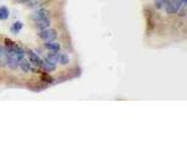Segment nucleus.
<instances>
[{"mask_svg":"<svg viewBox=\"0 0 187 153\" xmlns=\"http://www.w3.org/2000/svg\"><path fill=\"white\" fill-rule=\"evenodd\" d=\"M19 66H20V68H21V71L23 72H29L30 70H31V66H30V62L24 57V59H21L20 61H19Z\"/></svg>","mask_w":187,"mask_h":153,"instance_id":"obj_5","label":"nucleus"},{"mask_svg":"<svg viewBox=\"0 0 187 153\" xmlns=\"http://www.w3.org/2000/svg\"><path fill=\"white\" fill-rule=\"evenodd\" d=\"M69 61H70V59H69V56H67V55H65V54L59 55V62H60V63H62V65H67V63H69Z\"/></svg>","mask_w":187,"mask_h":153,"instance_id":"obj_12","label":"nucleus"},{"mask_svg":"<svg viewBox=\"0 0 187 153\" xmlns=\"http://www.w3.org/2000/svg\"><path fill=\"white\" fill-rule=\"evenodd\" d=\"M5 46L7 47H15V42L11 41L10 39H5Z\"/></svg>","mask_w":187,"mask_h":153,"instance_id":"obj_14","label":"nucleus"},{"mask_svg":"<svg viewBox=\"0 0 187 153\" xmlns=\"http://www.w3.org/2000/svg\"><path fill=\"white\" fill-rule=\"evenodd\" d=\"M40 37L45 41H54L56 37H57V34H56V30L55 29H44L40 31Z\"/></svg>","mask_w":187,"mask_h":153,"instance_id":"obj_2","label":"nucleus"},{"mask_svg":"<svg viewBox=\"0 0 187 153\" xmlns=\"http://www.w3.org/2000/svg\"><path fill=\"white\" fill-rule=\"evenodd\" d=\"M156 8H158V9H161L163 5H165V3H163V0H156Z\"/></svg>","mask_w":187,"mask_h":153,"instance_id":"obj_15","label":"nucleus"},{"mask_svg":"<svg viewBox=\"0 0 187 153\" xmlns=\"http://www.w3.org/2000/svg\"><path fill=\"white\" fill-rule=\"evenodd\" d=\"M43 68L46 70V71H55V70H56V63L50 62V61H44Z\"/></svg>","mask_w":187,"mask_h":153,"instance_id":"obj_9","label":"nucleus"},{"mask_svg":"<svg viewBox=\"0 0 187 153\" xmlns=\"http://www.w3.org/2000/svg\"><path fill=\"white\" fill-rule=\"evenodd\" d=\"M9 18V9L7 7L0 8V20H7Z\"/></svg>","mask_w":187,"mask_h":153,"instance_id":"obj_8","label":"nucleus"},{"mask_svg":"<svg viewBox=\"0 0 187 153\" xmlns=\"http://www.w3.org/2000/svg\"><path fill=\"white\" fill-rule=\"evenodd\" d=\"M41 80H43V81H45V82H49V84L54 82L52 77H50L49 73H46V72H43V73H41Z\"/></svg>","mask_w":187,"mask_h":153,"instance_id":"obj_13","label":"nucleus"},{"mask_svg":"<svg viewBox=\"0 0 187 153\" xmlns=\"http://www.w3.org/2000/svg\"><path fill=\"white\" fill-rule=\"evenodd\" d=\"M7 65L11 70H15L19 66V60L16 56L15 47H8L7 49Z\"/></svg>","mask_w":187,"mask_h":153,"instance_id":"obj_1","label":"nucleus"},{"mask_svg":"<svg viewBox=\"0 0 187 153\" xmlns=\"http://www.w3.org/2000/svg\"><path fill=\"white\" fill-rule=\"evenodd\" d=\"M23 26H24V25H23V23H20V21H15V23H14V25L11 26V29H10V30H11V33H14V34H18V33H19V31L23 29Z\"/></svg>","mask_w":187,"mask_h":153,"instance_id":"obj_11","label":"nucleus"},{"mask_svg":"<svg viewBox=\"0 0 187 153\" xmlns=\"http://www.w3.org/2000/svg\"><path fill=\"white\" fill-rule=\"evenodd\" d=\"M45 47H46L48 50H50V51H55V52H57V51L60 50V45H59L57 42H52V41H46Z\"/></svg>","mask_w":187,"mask_h":153,"instance_id":"obj_6","label":"nucleus"},{"mask_svg":"<svg viewBox=\"0 0 187 153\" xmlns=\"http://www.w3.org/2000/svg\"><path fill=\"white\" fill-rule=\"evenodd\" d=\"M46 61H50V62H54V63H56V62H59V55H57L55 51H51V52L48 55V59H46Z\"/></svg>","mask_w":187,"mask_h":153,"instance_id":"obj_10","label":"nucleus"},{"mask_svg":"<svg viewBox=\"0 0 187 153\" xmlns=\"http://www.w3.org/2000/svg\"><path fill=\"white\" fill-rule=\"evenodd\" d=\"M7 65V50L0 46V66H5Z\"/></svg>","mask_w":187,"mask_h":153,"instance_id":"obj_7","label":"nucleus"},{"mask_svg":"<svg viewBox=\"0 0 187 153\" xmlns=\"http://www.w3.org/2000/svg\"><path fill=\"white\" fill-rule=\"evenodd\" d=\"M35 21H36V25H38V28H39L40 30L48 29V28L50 26V19H49L48 16H44V18L38 19V20H35Z\"/></svg>","mask_w":187,"mask_h":153,"instance_id":"obj_4","label":"nucleus"},{"mask_svg":"<svg viewBox=\"0 0 187 153\" xmlns=\"http://www.w3.org/2000/svg\"><path fill=\"white\" fill-rule=\"evenodd\" d=\"M19 2H23V3H25V2H29V0H19Z\"/></svg>","mask_w":187,"mask_h":153,"instance_id":"obj_16","label":"nucleus"},{"mask_svg":"<svg viewBox=\"0 0 187 153\" xmlns=\"http://www.w3.org/2000/svg\"><path fill=\"white\" fill-rule=\"evenodd\" d=\"M29 52V57H30V62L33 63V65H35V66H38V67H43L44 66V61H43V59H40L35 52H33V51H28Z\"/></svg>","mask_w":187,"mask_h":153,"instance_id":"obj_3","label":"nucleus"}]
</instances>
